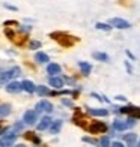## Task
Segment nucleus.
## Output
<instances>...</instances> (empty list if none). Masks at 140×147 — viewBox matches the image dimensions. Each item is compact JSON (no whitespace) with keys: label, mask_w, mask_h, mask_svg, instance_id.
I'll return each mask as SVG.
<instances>
[{"label":"nucleus","mask_w":140,"mask_h":147,"mask_svg":"<svg viewBox=\"0 0 140 147\" xmlns=\"http://www.w3.org/2000/svg\"><path fill=\"white\" fill-rule=\"evenodd\" d=\"M47 72L48 74H53V75H56V74H60V66L57 63H50L47 66Z\"/></svg>","instance_id":"nucleus-14"},{"label":"nucleus","mask_w":140,"mask_h":147,"mask_svg":"<svg viewBox=\"0 0 140 147\" xmlns=\"http://www.w3.org/2000/svg\"><path fill=\"white\" fill-rule=\"evenodd\" d=\"M20 74H21V69H20L18 66H14L12 69L6 71V72H3L2 75H0V83H5V81H8V80H11V78H15V77L20 75Z\"/></svg>","instance_id":"nucleus-2"},{"label":"nucleus","mask_w":140,"mask_h":147,"mask_svg":"<svg viewBox=\"0 0 140 147\" xmlns=\"http://www.w3.org/2000/svg\"><path fill=\"white\" fill-rule=\"evenodd\" d=\"M92 57L97 59V60H101V62H107V60H109V56L105 54V53H101V51H93Z\"/></svg>","instance_id":"nucleus-17"},{"label":"nucleus","mask_w":140,"mask_h":147,"mask_svg":"<svg viewBox=\"0 0 140 147\" xmlns=\"http://www.w3.org/2000/svg\"><path fill=\"white\" fill-rule=\"evenodd\" d=\"M83 141H86V143H90V144H95V146H98V141H95V140H92V138H89V137H84V138H83Z\"/></svg>","instance_id":"nucleus-28"},{"label":"nucleus","mask_w":140,"mask_h":147,"mask_svg":"<svg viewBox=\"0 0 140 147\" xmlns=\"http://www.w3.org/2000/svg\"><path fill=\"white\" fill-rule=\"evenodd\" d=\"M60 128H62V120H56V122H53V123H51L50 131H51V134H59Z\"/></svg>","instance_id":"nucleus-21"},{"label":"nucleus","mask_w":140,"mask_h":147,"mask_svg":"<svg viewBox=\"0 0 140 147\" xmlns=\"http://www.w3.org/2000/svg\"><path fill=\"white\" fill-rule=\"evenodd\" d=\"M6 36H9L11 39H14V36H15V35H14V32H11V30L6 29Z\"/></svg>","instance_id":"nucleus-30"},{"label":"nucleus","mask_w":140,"mask_h":147,"mask_svg":"<svg viewBox=\"0 0 140 147\" xmlns=\"http://www.w3.org/2000/svg\"><path fill=\"white\" fill-rule=\"evenodd\" d=\"M97 29L98 30H104V32H110L111 30V26L104 24V23H97Z\"/></svg>","instance_id":"nucleus-24"},{"label":"nucleus","mask_w":140,"mask_h":147,"mask_svg":"<svg viewBox=\"0 0 140 147\" xmlns=\"http://www.w3.org/2000/svg\"><path fill=\"white\" fill-rule=\"evenodd\" d=\"M26 138H27V140H32V141L36 143V144H39V138L33 135V132H26Z\"/></svg>","instance_id":"nucleus-26"},{"label":"nucleus","mask_w":140,"mask_h":147,"mask_svg":"<svg viewBox=\"0 0 140 147\" xmlns=\"http://www.w3.org/2000/svg\"><path fill=\"white\" fill-rule=\"evenodd\" d=\"M126 125H128V128H131V126H134V125H136V122H134V119L131 117V119L128 120V122H126Z\"/></svg>","instance_id":"nucleus-29"},{"label":"nucleus","mask_w":140,"mask_h":147,"mask_svg":"<svg viewBox=\"0 0 140 147\" xmlns=\"http://www.w3.org/2000/svg\"><path fill=\"white\" fill-rule=\"evenodd\" d=\"M105 129H107V126H105L104 122H93L89 126V131L92 134H103V132H105Z\"/></svg>","instance_id":"nucleus-4"},{"label":"nucleus","mask_w":140,"mask_h":147,"mask_svg":"<svg viewBox=\"0 0 140 147\" xmlns=\"http://www.w3.org/2000/svg\"><path fill=\"white\" fill-rule=\"evenodd\" d=\"M6 90H8L9 93H18L20 90H23V86L18 81H12V83H9L8 86H6Z\"/></svg>","instance_id":"nucleus-9"},{"label":"nucleus","mask_w":140,"mask_h":147,"mask_svg":"<svg viewBox=\"0 0 140 147\" xmlns=\"http://www.w3.org/2000/svg\"><path fill=\"white\" fill-rule=\"evenodd\" d=\"M62 102H63V104H65V105H69V107H71V105H72V104H71V102H69V101H66V99H63V101H62Z\"/></svg>","instance_id":"nucleus-33"},{"label":"nucleus","mask_w":140,"mask_h":147,"mask_svg":"<svg viewBox=\"0 0 140 147\" xmlns=\"http://www.w3.org/2000/svg\"><path fill=\"white\" fill-rule=\"evenodd\" d=\"M15 140H17V135L15 134H6V135L0 140V143L3 144V147H9L15 143Z\"/></svg>","instance_id":"nucleus-8"},{"label":"nucleus","mask_w":140,"mask_h":147,"mask_svg":"<svg viewBox=\"0 0 140 147\" xmlns=\"http://www.w3.org/2000/svg\"><path fill=\"white\" fill-rule=\"evenodd\" d=\"M110 146V141L107 137H103L101 140H98V147H109Z\"/></svg>","instance_id":"nucleus-25"},{"label":"nucleus","mask_w":140,"mask_h":147,"mask_svg":"<svg viewBox=\"0 0 140 147\" xmlns=\"http://www.w3.org/2000/svg\"><path fill=\"white\" fill-rule=\"evenodd\" d=\"M111 147H125V146L122 143H119V141H115V143L111 144Z\"/></svg>","instance_id":"nucleus-31"},{"label":"nucleus","mask_w":140,"mask_h":147,"mask_svg":"<svg viewBox=\"0 0 140 147\" xmlns=\"http://www.w3.org/2000/svg\"><path fill=\"white\" fill-rule=\"evenodd\" d=\"M29 47H30V50H38L39 47H41V42H39V41H32Z\"/></svg>","instance_id":"nucleus-27"},{"label":"nucleus","mask_w":140,"mask_h":147,"mask_svg":"<svg viewBox=\"0 0 140 147\" xmlns=\"http://www.w3.org/2000/svg\"><path fill=\"white\" fill-rule=\"evenodd\" d=\"M110 24L115 26V27H118V29H128L130 27V23L125 21V20H122V18H111Z\"/></svg>","instance_id":"nucleus-6"},{"label":"nucleus","mask_w":140,"mask_h":147,"mask_svg":"<svg viewBox=\"0 0 140 147\" xmlns=\"http://www.w3.org/2000/svg\"><path fill=\"white\" fill-rule=\"evenodd\" d=\"M0 147H3V144H2V143H0Z\"/></svg>","instance_id":"nucleus-37"},{"label":"nucleus","mask_w":140,"mask_h":147,"mask_svg":"<svg viewBox=\"0 0 140 147\" xmlns=\"http://www.w3.org/2000/svg\"><path fill=\"white\" fill-rule=\"evenodd\" d=\"M78 66H80V69H82V74H83V75H89L90 71H92V66H90L88 62H80Z\"/></svg>","instance_id":"nucleus-13"},{"label":"nucleus","mask_w":140,"mask_h":147,"mask_svg":"<svg viewBox=\"0 0 140 147\" xmlns=\"http://www.w3.org/2000/svg\"><path fill=\"white\" fill-rule=\"evenodd\" d=\"M36 92H38V95L39 96H44V95H50V90L45 87V86H39V87H36Z\"/></svg>","instance_id":"nucleus-23"},{"label":"nucleus","mask_w":140,"mask_h":147,"mask_svg":"<svg viewBox=\"0 0 140 147\" xmlns=\"http://www.w3.org/2000/svg\"><path fill=\"white\" fill-rule=\"evenodd\" d=\"M50 36H51L53 39H54V41H57L62 47H72L74 44H77V41H78V38L71 36V35H68V33H63V32L51 33Z\"/></svg>","instance_id":"nucleus-1"},{"label":"nucleus","mask_w":140,"mask_h":147,"mask_svg":"<svg viewBox=\"0 0 140 147\" xmlns=\"http://www.w3.org/2000/svg\"><path fill=\"white\" fill-rule=\"evenodd\" d=\"M11 113V105L9 104H2L0 105V117H6Z\"/></svg>","instance_id":"nucleus-18"},{"label":"nucleus","mask_w":140,"mask_h":147,"mask_svg":"<svg viewBox=\"0 0 140 147\" xmlns=\"http://www.w3.org/2000/svg\"><path fill=\"white\" fill-rule=\"evenodd\" d=\"M36 120H38V114H36V111H26V114H24V120L23 122L24 123H27V125H33V123H36Z\"/></svg>","instance_id":"nucleus-5"},{"label":"nucleus","mask_w":140,"mask_h":147,"mask_svg":"<svg viewBox=\"0 0 140 147\" xmlns=\"http://www.w3.org/2000/svg\"><path fill=\"white\" fill-rule=\"evenodd\" d=\"M50 125H51V119L48 116H45V117L41 119V122L38 123V131H45Z\"/></svg>","instance_id":"nucleus-10"},{"label":"nucleus","mask_w":140,"mask_h":147,"mask_svg":"<svg viewBox=\"0 0 140 147\" xmlns=\"http://www.w3.org/2000/svg\"><path fill=\"white\" fill-rule=\"evenodd\" d=\"M36 111H45V113H51L53 111V104L48 101H41L36 104Z\"/></svg>","instance_id":"nucleus-7"},{"label":"nucleus","mask_w":140,"mask_h":147,"mask_svg":"<svg viewBox=\"0 0 140 147\" xmlns=\"http://www.w3.org/2000/svg\"><path fill=\"white\" fill-rule=\"evenodd\" d=\"M74 122H75V125L82 126V128H88V125H86V119L80 117V114H77V116L74 117Z\"/></svg>","instance_id":"nucleus-22"},{"label":"nucleus","mask_w":140,"mask_h":147,"mask_svg":"<svg viewBox=\"0 0 140 147\" xmlns=\"http://www.w3.org/2000/svg\"><path fill=\"white\" fill-rule=\"evenodd\" d=\"M136 138H137V135L136 134H126V135H124V140L126 143H128V146L130 147H136Z\"/></svg>","instance_id":"nucleus-15"},{"label":"nucleus","mask_w":140,"mask_h":147,"mask_svg":"<svg viewBox=\"0 0 140 147\" xmlns=\"http://www.w3.org/2000/svg\"><path fill=\"white\" fill-rule=\"evenodd\" d=\"M121 110V113H124V114H128L130 117H133V119H140V108L139 107H131V105H128V107H122V108H119Z\"/></svg>","instance_id":"nucleus-3"},{"label":"nucleus","mask_w":140,"mask_h":147,"mask_svg":"<svg viewBox=\"0 0 140 147\" xmlns=\"http://www.w3.org/2000/svg\"><path fill=\"white\" fill-rule=\"evenodd\" d=\"M116 99H119V101H125V98H124V96H116Z\"/></svg>","instance_id":"nucleus-34"},{"label":"nucleus","mask_w":140,"mask_h":147,"mask_svg":"<svg viewBox=\"0 0 140 147\" xmlns=\"http://www.w3.org/2000/svg\"><path fill=\"white\" fill-rule=\"evenodd\" d=\"M21 86H23V90H26L27 93H33V92L36 90L35 84H33L32 81H29V80H24V81L21 83Z\"/></svg>","instance_id":"nucleus-12"},{"label":"nucleus","mask_w":140,"mask_h":147,"mask_svg":"<svg viewBox=\"0 0 140 147\" xmlns=\"http://www.w3.org/2000/svg\"><path fill=\"white\" fill-rule=\"evenodd\" d=\"M113 128H115L116 131H125L126 128H128V125H126V122H121V120H115V122H113Z\"/></svg>","instance_id":"nucleus-19"},{"label":"nucleus","mask_w":140,"mask_h":147,"mask_svg":"<svg viewBox=\"0 0 140 147\" xmlns=\"http://www.w3.org/2000/svg\"><path fill=\"white\" fill-rule=\"evenodd\" d=\"M48 83H50V86H53L54 89H62V87H63V80L59 78V77H51V78L48 80Z\"/></svg>","instance_id":"nucleus-11"},{"label":"nucleus","mask_w":140,"mask_h":147,"mask_svg":"<svg viewBox=\"0 0 140 147\" xmlns=\"http://www.w3.org/2000/svg\"><path fill=\"white\" fill-rule=\"evenodd\" d=\"M89 114L92 116H107L109 111L107 110H103V108H89Z\"/></svg>","instance_id":"nucleus-16"},{"label":"nucleus","mask_w":140,"mask_h":147,"mask_svg":"<svg viewBox=\"0 0 140 147\" xmlns=\"http://www.w3.org/2000/svg\"><path fill=\"white\" fill-rule=\"evenodd\" d=\"M125 66H126V69H128V72H133V71H131V66H130V63H128V62L125 63Z\"/></svg>","instance_id":"nucleus-32"},{"label":"nucleus","mask_w":140,"mask_h":147,"mask_svg":"<svg viewBox=\"0 0 140 147\" xmlns=\"http://www.w3.org/2000/svg\"><path fill=\"white\" fill-rule=\"evenodd\" d=\"M15 147H26V146H23V144H18V146H15Z\"/></svg>","instance_id":"nucleus-35"},{"label":"nucleus","mask_w":140,"mask_h":147,"mask_svg":"<svg viewBox=\"0 0 140 147\" xmlns=\"http://www.w3.org/2000/svg\"><path fill=\"white\" fill-rule=\"evenodd\" d=\"M136 147H140V140H139V143H137V146Z\"/></svg>","instance_id":"nucleus-36"},{"label":"nucleus","mask_w":140,"mask_h":147,"mask_svg":"<svg viewBox=\"0 0 140 147\" xmlns=\"http://www.w3.org/2000/svg\"><path fill=\"white\" fill-rule=\"evenodd\" d=\"M35 60L38 63H47L50 59H48V56H47L45 53H36V54H35Z\"/></svg>","instance_id":"nucleus-20"}]
</instances>
